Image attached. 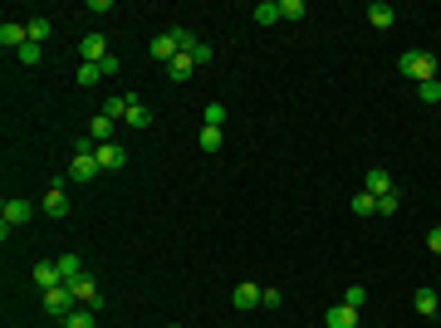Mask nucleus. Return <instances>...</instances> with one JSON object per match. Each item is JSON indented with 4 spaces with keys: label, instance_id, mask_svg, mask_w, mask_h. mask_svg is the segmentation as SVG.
Here are the masks:
<instances>
[{
    "label": "nucleus",
    "instance_id": "f3484780",
    "mask_svg": "<svg viewBox=\"0 0 441 328\" xmlns=\"http://www.w3.org/2000/svg\"><path fill=\"white\" fill-rule=\"evenodd\" d=\"M88 137H93V142H113V118L98 113V118L88 123Z\"/></svg>",
    "mask_w": 441,
    "mask_h": 328
},
{
    "label": "nucleus",
    "instance_id": "4be33fe9",
    "mask_svg": "<svg viewBox=\"0 0 441 328\" xmlns=\"http://www.w3.org/2000/svg\"><path fill=\"white\" fill-rule=\"evenodd\" d=\"M304 15H309L304 0H280V20H304Z\"/></svg>",
    "mask_w": 441,
    "mask_h": 328
},
{
    "label": "nucleus",
    "instance_id": "c9c22d12",
    "mask_svg": "<svg viewBox=\"0 0 441 328\" xmlns=\"http://www.w3.org/2000/svg\"><path fill=\"white\" fill-rule=\"evenodd\" d=\"M426 250H436V255H441V226H431V231H426Z\"/></svg>",
    "mask_w": 441,
    "mask_h": 328
},
{
    "label": "nucleus",
    "instance_id": "f03ea898",
    "mask_svg": "<svg viewBox=\"0 0 441 328\" xmlns=\"http://www.w3.org/2000/svg\"><path fill=\"white\" fill-rule=\"evenodd\" d=\"M30 215H35V206H30V201H20V196H15V201H6V206H0V235L10 240V231H15V226H25Z\"/></svg>",
    "mask_w": 441,
    "mask_h": 328
},
{
    "label": "nucleus",
    "instance_id": "412c9836",
    "mask_svg": "<svg viewBox=\"0 0 441 328\" xmlns=\"http://www.w3.org/2000/svg\"><path fill=\"white\" fill-rule=\"evenodd\" d=\"M280 20V0H260L255 6V25H274Z\"/></svg>",
    "mask_w": 441,
    "mask_h": 328
},
{
    "label": "nucleus",
    "instance_id": "7ed1b4c3",
    "mask_svg": "<svg viewBox=\"0 0 441 328\" xmlns=\"http://www.w3.org/2000/svg\"><path fill=\"white\" fill-rule=\"evenodd\" d=\"M74 289L69 284H59V289H44V309H49V318H69L74 313Z\"/></svg>",
    "mask_w": 441,
    "mask_h": 328
},
{
    "label": "nucleus",
    "instance_id": "f704fd0d",
    "mask_svg": "<svg viewBox=\"0 0 441 328\" xmlns=\"http://www.w3.org/2000/svg\"><path fill=\"white\" fill-rule=\"evenodd\" d=\"M98 69H103V79H113V74H118V69H123V64H118V54H108V59H103V64H98Z\"/></svg>",
    "mask_w": 441,
    "mask_h": 328
},
{
    "label": "nucleus",
    "instance_id": "c85d7f7f",
    "mask_svg": "<svg viewBox=\"0 0 441 328\" xmlns=\"http://www.w3.org/2000/svg\"><path fill=\"white\" fill-rule=\"evenodd\" d=\"M64 328H93V309H74V313L64 318Z\"/></svg>",
    "mask_w": 441,
    "mask_h": 328
},
{
    "label": "nucleus",
    "instance_id": "e433bc0d",
    "mask_svg": "<svg viewBox=\"0 0 441 328\" xmlns=\"http://www.w3.org/2000/svg\"><path fill=\"white\" fill-rule=\"evenodd\" d=\"M172 328H177V323H172Z\"/></svg>",
    "mask_w": 441,
    "mask_h": 328
},
{
    "label": "nucleus",
    "instance_id": "72a5a7b5",
    "mask_svg": "<svg viewBox=\"0 0 441 328\" xmlns=\"http://www.w3.org/2000/svg\"><path fill=\"white\" fill-rule=\"evenodd\" d=\"M260 304H265V309H280V304H285V294H280V289H265V294H260Z\"/></svg>",
    "mask_w": 441,
    "mask_h": 328
},
{
    "label": "nucleus",
    "instance_id": "2eb2a0df",
    "mask_svg": "<svg viewBox=\"0 0 441 328\" xmlns=\"http://www.w3.org/2000/svg\"><path fill=\"white\" fill-rule=\"evenodd\" d=\"M260 294H265L260 284H236V294H231V304H236V309L245 313V309H255V304H260Z\"/></svg>",
    "mask_w": 441,
    "mask_h": 328
},
{
    "label": "nucleus",
    "instance_id": "9b49d317",
    "mask_svg": "<svg viewBox=\"0 0 441 328\" xmlns=\"http://www.w3.org/2000/svg\"><path fill=\"white\" fill-rule=\"evenodd\" d=\"M44 211L59 221V215H69V196H64V186L59 182H49V191H44Z\"/></svg>",
    "mask_w": 441,
    "mask_h": 328
},
{
    "label": "nucleus",
    "instance_id": "9d476101",
    "mask_svg": "<svg viewBox=\"0 0 441 328\" xmlns=\"http://www.w3.org/2000/svg\"><path fill=\"white\" fill-rule=\"evenodd\" d=\"M393 20H397V10L388 6V0H373V6H368V25L373 30H393Z\"/></svg>",
    "mask_w": 441,
    "mask_h": 328
},
{
    "label": "nucleus",
    "instance_id": "2f4dec72",
    "mask_svg": "<svg viewBox=\"0 0 441 328\" xmlns=\"http://www.w3.org/2000/svg\"><path fill=\"white\" fill-rule=\"evenodd\" d=\"M15 59H20V64H39V59H44V44H25Z\"/></svg>",
    "mask_w": 441,
    "mask_h": 328
},
{
    "label": "nucleus",
    "instance_id": "f257e3e1",
    "mask_svg": "<svg viewBox=\"0 0 441 328\" xmlns=\"http://www.w3.org/2000/svg\"><path fill=\"white\" fill-rule=\"evenodd\" d=\"M397 69H402V79H417V84H426V79H436V54H426V49H412V54H402V59H397Z\"/></svg>",
    "mask_w": 441,
    "mask_h": 328
},
{
    "label": "nucleus",
    "instance_id": "473e14b6",
    "mask_svg": "<svg viewBox=\"0 0 441 328\" xmlns=\"http://www.w3.org/2000/svg\"><path fill=\"white\" fill-rule=\"evenodd\" d=\"M377 215H397V191H388V196H377Z\"/></svg>",
    "mask_w": 441,
    "mask_h": 328
},
{
    "label": "nucleus",
    "instance_id": "c756f323",
    "mask_svg": "<svg viewBox=\"0 0 441 328\" xmlns=\"http://www.w3.org/2000/svg\"><path fill=\"white\" fill-rule=\"evenodd\" d=\"M226 123V103H206V128H220Z\"/></svg>",
    "mask_w": 441,
    "mask_h": 328
},
{
    "label": "nucleus",
    "instance_id": "0eeeda50",
    "mask_svg": "<svg viewBox=\"0 0 441 328\" xmlns=\"http://www.w3.org/2000/svg\"><path fill=\"white\" fill-rule=\"evenodd\" d=\"M0 44H6L10 54H20V49L30 44V30H25L20 20H6V25H0Z\"/></svg>",
    "mask_w": 441,
    "mask_h": 328
},
{
    "label": "nucleus",
    "instance_id": "7c9ffc66",
    "mask_svg": "<svg viewBox=\"0 0 441 328\" xmlns=\"http://www.w3.org/2000/svg\"><path fill=\"white\" fill-rule=\"evenodd\" d=\"M25 30H30V44H44L49 39V20H30Z\"/></svg>",
    "mask_w": 441,
    "mask_h": 328
},
{
    "label": "nucleus",
    "instance_id": "393cba45",
    "mask_svg": "<svg viewBox=\"0 0 441 328\" xmlns=\"http://www.w3.org/2000/svg\"><path fill=\"white\" fill-rule=\"evenodd\" d=\"M417 98H422V103H441V79H426V84H417Z\"/></svg>",
    "mask_w": 441,
    "mask_h": 328
},
{
    "label": "nucleus",
    "instance_id": "a878e982",
    "mask_svg": "<svg viewBox=\"0 0 441 328\" xmlns=\"http://www.w3.org/2000/svg\"><path fill=\"white\" fill-rule=\"evenodd\" d=\"M187 59H191V64H196V69H206V64H211V59H216V54H211V44H206V39H201V44H196V49H187Z\"/></svg>",
    "mask_w": 441,
    "mask_h": 328
},
{
    "label": "nucleus",
    "instance_id": "f8f14e48",
    "mask_svg": "<svg viewBox=\"0 0 441 328\" xmlns=\"http://www.w3.org/2000/svg\"><path fill=\"white\" fill-rule=\"evenodd\" d=\"M323 323H328V328H358V309H348V304H334V309L323 313Z\"/></svg>",
    "mask_w": 441,
    "mask_h": 328
},
{
    "label": "nucleus",
    "instance_id": "20e7f679",
    "mask_svg": "<svg viewBox=\"0 0 441 328\" xmlns=\"http://www.w3.org/2000/svg\"><path fill=\"white\" fill-rule=\"evenodd\" d=\"M147 54H152V59H157V64H172V59H177V54H182V44H177V35H172V30H162V35H152V44H147Z\"/></svg>",
    "mask_w": 441,
    "mask_h": 328
},
{
    "label": "nucleus",
    "instance_id": "ddd939ff",
    "mask_svg": "<svg viewBox=\"0 0 441 328\" xmlns=\"http://www.w3.org/2000/svg\"><path fill=\"white\" fill-rule=\"evenodd\" d=\"M35 284H39V289H59V284H64V280H59V264H54V260H39V264H35Z\"/></svg>",
    "mask_w": 441,
    "mask_h": 328
},
{
    "label": "nucleus",
    "instance_id": "6e6552de",
    "mask_svg": "<svg viewBox=\"0 0 441 328\" xmlns=\"http://www.w3.org/2000/svg\"><path fill=\"white\" fill-rule=\"evenodd\" d=\"M79 54H84V64H103V59H108V39H103V35H84Z\"/></svg>",
    "mask_w": 441,
    "mask_h": 328
},
{
    "label": "nucleus",
    "instance_id": "5701e85b",
    "mask_svg": "<svg viewBox=\"0 0 441 328\" xmlns=\"http://www.w3.org/2000/svg\"><path fill=\"white\" fill-rule=\"evenodd\" d=\"M123 123H128V128H152V113H147V108H142V103H133Z\"/></svg>",
    "mask_w": 441,
    "mask_h": 328
},
{
    "label": "nucleus",
    "instance_id": "dca6fc26",
    "mask_svg": "<svg viewBox=\"0 0 441 328\" xmlns=\"http://www.w3.org/2000/svg\"><path fill=\"white\" fill-rule=\"evenodd\" d=\"M363 191H373V196H388V191H397V186H393V177H388V172L377 167V172H368V177H363Z\"/></svg>",
    "mask_w": 441,
    "mask_h": 328
},
{
    "label": "nucleus",
    "instance_id": "1a4fd4ad",
    "mask_svg": "<svg viewBox=\"0 0 441 328\" xmlns=\"http://www.w3.org/2000/svg\"><path fill=\"white\" fill-rule=\"evenodd\" d=\"M123 162H128V152H123L118 142H98V167H103V172H118Z\"/></svg>",
    "mask_w": 441,
    "mask_h": 328
},
{
    "label": "nucleus",
    "instance_id": "bb28decb",
    "mask_svg": "<svg viewBox=\"0 0 441 328\" xmlns=\"http://www.w3.org/2000/svg\"><path fill=\"white\" fill-rule=\"evenodd\" d=\"M98 79H103V69H98V64H79V88H93Z\"/></svg>",
    "mask_w": 441,
    "mask_h": 328
},
{
    "label": "nucleus",
    "instance_id": "aec40b11",
    "mask_svg": "<svg viewBox=\"0 0 441 328\" xmlns=\"http://www.w3.org/2000/svg\"><path fill=\"white\" fill-rule=\"evenodd\" d=\"M412 304H417V313H436V309H441V294H436V289H417Z\"/></svg>",
    "mask_w": 441,
    "mask_h": 328
},
{
    "label": "nucleus",
    "instance_id": "39448f33",
    "mask_svg": "<svg viewBox=\"0 0 441 328\" xmlns=\"http://www.w3.org/2000/svg\"><path fill=\"white\" fill-rule=\"evenodd\" d=\"M69 289H74V299H79L84 309H103V294H98V284H93V275H79V280H74Z\"/></svg>",
    "mask_w": 441,
    "mask_h": 328
},
{
    "label": "nucleus",
    "instance_id": "4468645a",
    "mask_svg": "<svg viewBox=\"0 0 441 328\" xmlns=\"http://www.w3.org/2000/svg\"><path fill=\"white\" fill-rule=\"evenodd\" d=\"M54 264H59V280H64V284H74L79 275H88V269H84V260H79L74 250H69V255H59V260H54Z\"/></svg>",
    "mask_w": 441,
    "mask_h": 328
},
{
    "label": "nucleus",
    "instance_id": "a211bd4d",
    "mask_svg": "<svg viewBox=\"0 0 441 328\" xmlns=\"http://www.w3.org/2000/svg\"><path fill=\"white\" fill-rule=\"evenodd\" d=\"M191 74H196V64H191V59H187V54H177V59H172V64H167V79H177V84H187V79H191Z\"/></svg>",
    "mask_w": 441,
    "mask_h": 328
},
{
    "label": "nucleus",
    "instance_id": "6ab92c4d",
    "mask_svg": "<svg viewBox=\"0 0 441 328\" xmlns=\"http://www.w3.org/2000/svg\"><path fill=\"white\" fill-rule=\"evenodd\" d=\"M196 147H201L206 157H211V152H220V128H206V123H201V133H196Z\"/></svg>",
    "mask_w": 441,
    "mask_h": 328
},
{
    "label": "nucleus",
    "instance_id": "b1692460",
    "mask_svg": "<svg viewBox=\"0 0 441 328\" xmlns=\"http://www.w3.org/2000/svg\"><path fill=\"white\" fill-rule=\"evenodd\" d=\"M353 211H358V215H377V196H373V191H358V196H353Z\"/></svg>",
    "mask_w": 441,
    "mask_h": 328
},
{
    "label": "nucleus",
    "instance_id": "423d86ee",
    "mask_svg": "<svg viewBox=\"0 0 441 328\" xmlns=\"http://www.w3.org/2000/svg\"><path fill=\"white\" fill-rule=\"evenodd\" d=\"M98 172H103V167H98V152H88V157H74V162H69L64 177H69V182H93Z\"/></svg>",
    "mask_w": 441,
    "mask_h": 328
},
{
    "label": "nucleus",
    "instance_id": "cd10ccee",
    "mask_svg": "<svg viewBox=\"0 0 441 328\" xmlns=\"http://www.w3.org/2000/svg\"><path fill=\"white\" fill-rule=\"evenodd\" d=\"M344 304L363 313V304H368V289H363V284H353V289H344Z\"/></svg>",
    "mask_w": 441,
    "mask_h": 328
}]
</instances>
